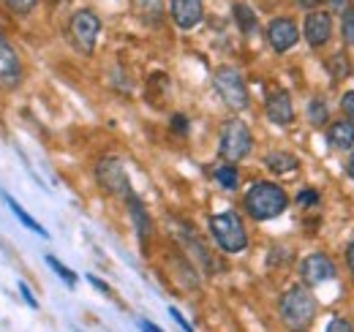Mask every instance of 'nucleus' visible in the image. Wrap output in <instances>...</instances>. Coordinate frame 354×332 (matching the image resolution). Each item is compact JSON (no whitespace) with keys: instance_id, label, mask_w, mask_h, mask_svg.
Wrapping results in <instances>:
<instances>
[{"instance_id":"obj_1","label":"nucleus","mask_w":354,"mask_h":332,"mask_svg":"<svg viewBox=\"0 0 354 332\" xmlns=\"http://www.w3.org/2000/svg\"><path fill=\"white\" fill-rule=\"evenodd\" d=\"M243 208L254 221H270L289 208V196L275 183H254L243 196Z\"/></svg>"},{"instance_id":"obj_2","label":"nucleus","mask_w":354,"mask_h":332,"mask_svg":"<svg viewBox=\"0 0 354 332\" xmlns=\"http://www.w3.org/2000/svg\"><path fill=\"white\" fill-rule=\"evenodd\" d=\"M278 313H281V322L292 332H306L316 319V299L308 289L292 286L283 291L278 302Z\"/></svg>"},{"instance_id":"obj_3","label":"nucleus","mask_w":354,"mask_h":332,"mask_svg":"<svg viewBox=\"0 0 354 332\" xmlns=\"http://www.w3.org/2000/svg\"><path fill=\"white\" fill-rule=\"evenodd\" d=\"M210 232H213V240L218 243V248L226 253H240L248 246V234H245V226L240 221L237 212H216L210 218Z\"/></svg>"},{"instance_id":"obj_4","label":"nucleus","mask_w":354,"mask_h":332,"mask_svg":"<svg viewBox=\"0 0 354 332\" xmlns=\"http://www.w3.org/2000/svg\"><path fill=\"white\" fill-rule=\"evenodd\" d=\"M254 147V139H251V131L248 125L243 123L240 118H232L226 120L221 128V142H218V153L226 164H237L243 161Z\"/></svg>"},{"instance_id":"obj_5","label":"nucleus","mask_w":354,"mask_h":332,"mask_svg":"<svg viewBox=\"0 0 354 332\" xmlns=\"http://www.w3.org/2000/svg\"><path fill=\"white\" fill-rule=\"evenodd\" d=\"M213 82H216V90H218V95H221L223 104H226L229 109L243 112V109L248 107V87H245L243 77H240L234 68H229V66L218 68L216 77H213Z\"/></svg>"},{"instance_id":"obj_6","label":"nucleus","mask_w":354,"mask_h":332,"mask_svg":"<svg viewBox=\"0 0 354 332\" xmlns=\"http://www.w3.org/2000/svg\"><path fill=\"white\" fill-rule=\"evenodd\" d=\"M98 33H101V19L93 14V11H77L68 22V39L71 44L82 52V55H90L95 49V42H98Z\"/></svg>"},{"instance_id":"obj_7","label":"nucleus","mask_w":354,"mask_h":332,"mask_svg":"<svg viewBox=\"0 0 354 332\" xmlns=\"http://www.w3.org/2000/svg\"><path fill=\"white\" fill-rule=\"evenodd\" d=\"M95 180L112 196L129 199L133 194L131 183H129V174H126V166L120 164V158H101L98 166H95Z\"/></svg>"},{"instance_id":"obj_8","label":"nucleus","mask_w":354,"mask_h":332,"mask_svg":"<svg viewBox=\"0 0 354 332\" xmlns=\"http://www.w3.org/2000/svg\"><path fill=\"white\" fill-rule=\"evenodd\" d=\"M300 278L306 286H319V284L335 278V264L324 253H310L300 261Z\"/></svg>"},{"instance_id":"obj_9","label":"nucleus","mask_w":354,"mask_h":332,"mask_svg":"<svg viewBox=\"0 0 354 332\" xmlns=\"http://www.w3.org/2000/svg\"><path fill=\"white\" fill-rule=\"evenodd\" d=\"M267 42L275 52H289L295 44L300 42V30L289 17H275L267 25Z\"/></svg>"},{"instance_id":"obj_10","label":"nucleus","mask_w":354,"mask_h":332,"mask_svg":"<svg viewBox=\"0 0 354 332\" xmlns=\"http://www.w3.org/2000/svg\"><path fill=\"white\" fill-rule=\"evenodd\" d=\"M22 82V63H19V55L14 52V46L6 42H0V87L3 90H11Z\"/></svg>"},{"instance_id":"obj_11","label":"nucleus","mask_w":354,"mask_h":332,"mask_svg":"<svg viewBox=\"0 0 354 332\" xmlns=\"http://www.w3.org/2000/svg\"><path fill=\"white\" fill-rule=\"evenodd\" d=\"M303 33H306V42L310 46H324L333 36V19L327 11H310L306 17V25H303Z\"/></svg>"},{"instance_id":"obj_12","label":"nucleus","mask_w":354,"mask_h":332,"mask_svg":"<svg viewBox=\"0 0 354 332\" xmlns=\"http://www.w3.org/2000/svg\"><path fill=\"white\" fill-rule=\"evenodd\" d=\"M169 11H172V19L180 30H191L202 22L205 17V8H202V0H172L169 3Z\"/></svg>"},{"instance_id":"obj_13","label":"nucleus","mask_w":354,"mask_h":332,"mask_svg":"<svg viewBox=\"0 0 354 332\" xmlns=\"http://www.w3.org/2000/svg\"><path fill=\"white\" fill-rule=\"evenodd\" d=\"M267 118L275 125H289L295 120V107H292V98L286 90H275L267 95V107H265Z\"/></svg>"},{"instance_id":"obj_14","label":"nucleus","mask_w":354,"mask_h":332,"mask_svg":"<svg viewBox=\"0 0 354 332\" xmlns=\"http://www.w3.org/2000/svg\"><path fill=\"white\" fill-rule=\"evenodd\" d=\"M327 142L335 150H349V147H354V123H349V120L333 123L327 128Z\"/></svg>"},{"instance_id":"obj_15","label":"nucleus","mask_w":354,"mask_h":332,"mask_svg":"<svg viewBox=\"0 0 354 332\" xmlns=\"http://www.w3.org/2000/svg\"><path fill=\"white\" fill-rule=\"evenodd\" d=\"M126 205H129V212H131L133 218V226H136V234H139V240L145 243L147 237H150V232H153V223H150V215H147V210H145V205L136 199V196H129L126 199Z\"/></svg>"},{"instance_id":"obj_16","label":"nucleus","mask_w":354,"mask_h":332,"mask_svg":"<svg viewBox=\"0 0 354 332\" xmlns=\"http://www.w3.org/2000/svg\"><path fill=\"white\" fill-rule=\"evenodd\" d=\"M3 196H6V205H8V210H11V212L19 218V223H22L25 229H30V232H36V234H41V237H49V232H46L44 226H41V223H39L33 215H28L25 210L19 208V202H17L14 196H8V194H3Z\"/></svg>"},{"instance_id":"obj_17","label":"nucleus","mask_w":354,"mask_h":332,"mask_svg":"<svg viewBox=\"0 0 354 332\" xmlns=\"http://www.w3.org/2000/svg\"><path fill=\"white\" fill-rule=\"evenodd\" d=\"M232 14H234V22H237V28L245 33V36H251V33H257V14L251 11V6H245V3H234V8H232Z\"/></svg>"},{"instance_id":"obj_18","label":"nucleus","mask_w":354,"mask_h":332,"mask_svg":"<svg viewBox=\"0 0 354 332\" xmlns=\"http://www.w3.org/2000/svg\"><path fill=\"white\" fill-rule=\"evenodd\" d=\"M265 164L272 174H286V172H295L297 169V158L292 153H270L265 158Z\"/></svg>"},{"instance_id":"obj_19","label":"nucleus","mask_w":354,"mask_h":332,"mask_svg":"<svg viewBox=\"0 0 354 332\" xmlns=\"http://www.w3.org/2000/svg\"><path fill=\"white\" fill-rule=\"evenodd\" d=\"M213 177H216V183H218L221 188H226V191H234V188L240 185V172H237L234 164L218 166V169L213 172Z\"/></svg>"},{"instance_id":"obj_20","label":"nucleus","mask_w":354,"mask_h":332,"mask_svg":"<svg viewBox=\"0 0 354 332\" xmlns=\"http://www.w3.org/2000/svg\"><path fill=\"white\" fill-rule=\"evenodd\" d=\"M46 264H49V267H52V270H55V273H57V275L66 281V286H77V281H80V278H77V273H71V270H68V267H66L60 259L46 256Z\"/></svg>"},{"instance_id":"obj_21","label":"nucleus","mask_w":354,"mask_h":332,"mask_svg":"<svg viewBox=\"0 0 354 332\" xmlns=\"http://www.w3.org/2000/svg\"><path fill=\"white\" fill-rule=\"evenodd\" d=\"M308 120L316 125V128L327 123V104H324L322 98H313L308 104Z\"/></svg>"},{"instance_id":"obj_22","label":"nucleus","mask_w":354,"mask_h":332,"mask_svg":"<svg viewBox=\"0 0 354 332\" xmlns=\"http://www.w3.org/2000/svg\"><path fill=\"white\" fill-rule=\"evenodd\" d=\"M330 71H333V77L335 80H341V77H346L349 74V60H346V55L341 52V55H335V57H330Z\"/></svg>"},{"instance_id":"obj_23","label":"nucleus","mask_w":354,"mask_h":332,"mask_svg":"<svg viewBox=\"0 0 354 332\" xmlns=\"http://www.w3.org/2000/svg\"><path fill=\"white\" fill-rule=\"evenodd\" d=\"M341 33H344V42L354 46V8H349L344 14V25H341Z\"/></svg>"},{"instance_id":"obj_24","label":"nucleus","mask_w":354,"mask_h":332,"mask_svg":"<svg viewBox=\"0 0 354 332\" xmlns=\"http://www.w3.org/2000/svg\"><path fill=\"white\" fill-rule=\"evenodd\" d=\"M341 112L346 115L349 123H354V90H346V93L341 95Z\"/></svg>"},{"instance_id":"obj_25","label":"nucleus","mask_w":354,"mask_h":332,"mask_svg":"<svg viewBox=\"0 0 354 332\" xmlns=\"http://www.w3.org/2000/svg\"><path fill=\"white\" fill-rule=\"evenodd\" d=\"M11 11H17V14H28V11H33L36 8V3L39 0H3Z\"/></svg>"},{"instance_id":"obj_26","label":"nucleus","mask_w":354,"mask_h":332,"mask_svg":"<svg viewBox=\"0 0 354 332\" xmlns=\"http://www.w3.org/2000/svg\"><path fill=\"white\" fill-rule=\"evenodd\" d=\"M316 202H319V194H316L313 188H306V191L297 194V205H300V208H313Z\"/></svg>"},{"instance_id":"obj_27","label":"nucleus","mask_w":354,"mask_h":332,"mask_svg":"<svg viewBox=\"0 0 354 332\" xmlns=\"http://www.w3.org/2000/svg\"><path fill=\"white\" fill-rule=\"evenodd\" d=\"M17 289H19V294H22V299H25V302H28V305H30L33 311H39V299L33 297V291H30V286H28L25 281H19V284H17Z\"/></svg>"},{"instance_id":"obj_28","label":"nucleus","mask_w":354,"mask_h":332,"mask_svg":"<svg viewBox=\"0 0 354 332\" xmlns=\"http://www.w3.org/2000/svg\"><path fill=\"white\" fill-rule=\"evenodd\" d=\"M324 332H354V327H352V322H346V319H333Z\"/></svg>"},{"instance_id":"obj_29","label":"nucleus","mask_w":354,"mask_h":332,"mask_svg":"<svg viewBox=\"0 0 354 332\" xmlns=\"http://www.w3.org/2000/svg\"><path fill=\"white\" fill-rule=\"evenodd\" d=\"M169 316H172V319H175L177 324H180V327H183L185 332H194V327H191V324H188V322L180 316V311H177V308H169Z\"/></svg>"},{"instance_id":"obj_30","label":"nucleus","mask_w":354,"mask_h":332,"mask_svg":"<svg viewBox=\"0 0 354 332\" xmlns=\"http://www.w3.org/2000/svg\"><path fill=\"white\" fill-rule=\"evenodd\" d=\"M172 128H175L177 133H183V131L188 128V120H185L183 115H175V118H172Z\"/></svg>"},{"instance_id":"obj_31","label":"nucleus","mask_w":354,"mask_h":332,"mask_svg":"<svg viewBox=\"0 0 354 332\" xmlns=\"http://www.w3.org/2000/svg\"><path fill=\"white\" fill-rule=\"evenodd\" d=\"M330 6H333V11H338V14H346V11H349V0H330Z\"/></svg>"},{"instance_id":"obj_32","label":"nucleus","mask_w":354,"mask_h":332,"mask_svg":"<svg viewBox=\"0 0 354 332\" xmlns=\"http://www.w3.org/2000/svg\"><path fill=\"white\" fill-rule=\"evenodd\" d=\"M88 281H90V284H93V286H95V289H98V291H104V294H109V286H106L104 281H98L95 275H88Z\"/></svg>"},{"instance_id":"obj_33","label":"nucleus","mask_w":354,"mask_h":332,"mask_svg":"<svg viewBox=\"0 0 354 332\" xmlns=\"http://www.w3.org/2000/svg\"><path fill=\"white\" fill-rule=\"evenodd\" d=\"M139 327H142V332H161L153 322H147V319H142V322H139Z\"/></svg>"},{"instance_id":"obj_34","label":"nucleus","mask_w":354,"mask_h":332,"mask_svg":"<svg viewBox=\"0 0 354 332\" xmlns=\"http://www.w3.org/2000/svg\"><path fill=\"white\" fill-rule=\"evenodd\" d=\"M346 264H349V270H352V275H354V243L346 248Z\"/></svg>"},{"instance_id":"obj_35","label":"nucleus","mask_w":354,"mask_h":332,"mask_svg":"<svg viewBox=\"0 0 354 332\" xmlns=\"http://www.w3.org/2000/svg\"><path fill=\"white\" fill-rule=\"evenodd\" d=\"M346 174L354 180V153H352V158H349V164H346Z\"/></svg>"},{"instance_id":"obj_36","label":"nucleus","mask_w":354,"mask_h":332,"mask_svg":"<svg viewBox=\"0 0 354 332\" xmlns=\"http://www.w3.org/2000/svg\"><path fill=\"white\" fill-rule=\"evenodd\" d=\"M0 42H3V33H0Z\"/></svg>"}]
</instances>
